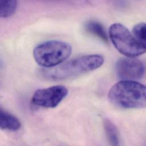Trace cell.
<instances>
[{
    "label": "cell",
    "instance_id": "5b68a950",
    "mask_svg": "<svg viewBox=\"0 0 146 146\" xmlns=\"http://www.w3.org/2000/svg\"><path fill=\"white\" fill-rule=\"evenodd\" d=\"M67 88L60 85L54 86L36 90L33 95L32 103L45 108L56 107L67 95Z\"/></svg>",
    "mask_w": 146,
    "mask_h": 146
},
{
    "label": "cell",
    "instance_id": "ba28073f",
    "mask_svg": "<svg viewBox=\"0 0 146 146\" xmlns=\"http://www.w3.org/2000/svg\"><path fill=\"white\" fill-rule=\"evenodd\" d=\"M103 126L110 146H120L119 135L116 125L110 120L104 119L103 120Z\"/></svg>",
    "mask_w": 146,
    "mask_h": 146
},
{
    "label": "cell",
    "instance_id": "6da1fadb",
    "mask_svg": "<svg viewBox=\"0 0 146 146\" xmlns=\"http://www.w3.org/2000/svg\"><path fill=\"white\" fill-rule=\"evenodd\" d=\"M104 62L102 56L97 54L76 57L50 68H43L40 75L50 80L73 79L99 68Z\"/></svg>",
    "mask_w": 146,
    "mask_h": 146
},
{
    "label": "cell",
    "instance_id": "277c9868",
    "mask_svg": "<svg viewBox=\"0 0 146 146\" xmlns=\"http://www.w3.org/2000/svg\"><path fill=\"white\" fill-rule=\"evenodd\" d=\"M110 40L115 47L127 57L135 58L146 52V46L140 43L124 25L112 24L109 30Z\"/></svg>",
    "mask_w": 146,
    "mask_h": 146
},
{
    "label": "cell",
    "instance_id": "7a4b0ae2",
    "mask_svg": "<svg viewBox=\"0 0 146 146\" xmlns=\"http://www.w3.org/2000/svg\"><path fill=\"white\" fill-rule=\"evenodd\" d=\"M109 101L114 106L126 109L146 107V86L136 81L120 80L108 94Z\"/></svg>",
    "mask_w": 146,
    "mask_h": 146
},
{
    "label": "cell",
    "instance_id": "52a82bcc",
    "mask_svg": "<svg viewBox=\"0 0 146 146\" xmlns=\"http://www.w3.org/2000/svg\"><path fill=\"white\" fill-rule=\"evenodd\" d=\"M21 127V123L14 115L1 108L0 128L9 131H17Z\"/></svg>",
    "mask_w": 146,
    "mask_h": 146
},
{
    "label": "cell",
    "instance_id": "8fae6325",
    "mask_svg": "<svg viewBox=\"0 0 146 146\" xmlns=\"http://www.w3.org/2000/svg\"><path fill=\"white\" fill-rule=\"evenodd\" d=\"M132 34L140 43L146 46V23L141 22L135 25Z\"/></svg>",
    "mask_w": 146,
    "mask_h": 146
},
{
    "label": "cell",
    "instance_id": "9c48e42d",
    "mask_svg": "<svg viewBox=\"0 0 146 146\" xmlns=\"http://www.w3.org/2000/svg\"><path fill=\"white\" fill-rule=\"evenodd\" d=\"M85 29L89 33L97 36L104 43H108V36L104 26L100 23L95 21H89L85 25Z\"/></svg>",
    "mask_w": 146,
    "mask_h": 146
},
{
    "label": "cell",
    "instance_id": "8992f818",
    "mask_svg": "<svg viewBox=\"0 0 146 146\" xmlns=\"http://www.w3.org/2000/svg\"><path fill=\"white\" fill-rule=\"evenodd\" d=\"M115 71L117 78L121 80L140 79L144 74L143 63L135 58H122L115 64Z\"/></svg>",
    "mask_w": 146,
    "mask_h": 146
},
{
    "label": "cell",
    "instance_id": "30bf717a",
    "mask_svg": "<svg viewBox=\"0 0 146 146\" xmlns=\"http://www.w3.org/2000/svg\"><path fill=\"white\" fill-rule=\"evenodd\" d=\"M0 16L6 18L13 15L17 7V0H1Z\"/></svg>",
    "mask_w": 146,
    "mask_h": 146
},
{
    "label": "cell",
    "instance_id": "3957f363",
    "mask_svg": "<svg viewBox=\"0 0 146 146\" xmlns=\"http://www.w3.org/2000/svg\"><path fill=\"white\" fill-rule=\"evenodd\" d=\"M71 45L65 42L51 40L36 46L33 50V56L36 63L44 68L56 67L70 56Z\"/></svg>",
    "mask_w": 146,
    "mask_h": 146
}]
</instances>
